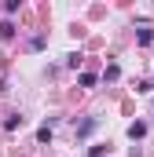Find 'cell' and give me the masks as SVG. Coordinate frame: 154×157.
Returning <instances> with one entry per match:
<instances>
[{
  "mask_svg": "<svg viewBox=\"0 0 154 157\" xmlns=\"http://www.w3.org/2000/svg\"><path fill=\"white\" fill-rule=\"evenodd\" d=\"M117 77H121V70H117L114 62H110V66H107V70H103V80H117Z\"/></svg>",
  "mask_w": 154,
  "mask_h": 157,
  "instance_id": "cell-7",
  "label": "cell"
},
{
  "mask_svg": "<svg viewBox=\"0 0 154 157\" xmlns=\"http://www.w3.org/2000/svg\"><path fill=\"white\" fill-rule=\"evenodd\" d=\"M95 73H81V77H77V84H81V88H95Z\"/></svg>",
  "mask_w": 154,
  "mask_h": 157,
  "instance_id": "cell-6",
  "label": "cell"
},
{
  "mask_svg": "<svg viewBox=\"0 0 154 157\" xmlns=\"http://www.w3.org/2000/svg\"><path fill=\"white\" fill-rule=\"evenodd\" d=\"M107 150H110V146H107V143H95V146H92V150H88V154H92V157H103V154H107Z\"/></svg>",
  "mask_w": 154,
  "mask_h": 157,
  "instance_id": "cell-9",
  "label": "cell"
},
{
  "mask_svg": "<svg viewBox=\"0 0 154 157\" xmlns=\"http://www.w3.org/2000/svg\"><path fill=\"white\" fill-rule=\"evenodd\" d=\"M37 143H51V124H40L37 128Z\"/></svg>",
  "mask_w": 154,
  "mask_h": 157,
  "instance_id": "cell-5",
  "label": "cell"
},
{
  "mask_svg": "<svg viewBox=\"0 0 154 157\" xmlns=\"http://www.w3.org/2000/svg\"><path fill=\"white\" fill-rule=\"evenodd\" d=\"M143 135H147V124L143 121H132L128 124V139H143Z\"/></svg>",
  "mask_w": 154,
  "mask_h": 157,
  "instance_id": "cell-3",
  "label": "cell"
},
{
  "mask_svg": "<svg viewBox=\"0 0 154 157\" xmlns=\"http://www.w3.org/2000/svg\"><path fill=\"white\" fill-rule=\"evenodd\" d=\"M95 124H99L95 117H84L81 124H77V135H81V139H84V135H92V132H95Z\"/></svg>",
  "mask_w": 154,
  "mask_h": 157,
  "instance_id": "cell-2",
  "label": "cell"
},
{
  "mask_svg": "<svg viewBox=\"0 0 154 157\" xmlns=\"http://www.w3.org/2000/svg\"><path fill=\"white\" fill-rule=\"evenodd\" d=\"M136 40H140V44H154V29H147V26L136 29Z\"/></svg>",
  "mask_w": 154,
  "mask_h": 157,
  "instance_id": "cell-4",
  "label": "cell"
},
{
  "mask_svg": "<svg viewBox=\"0 0 154 157\" xmlns=\"http://www.w3.org/2000/svg\"><path fill=\"white\" fill-rule=\"evenodd\" d=\"M22 124H26V117H22V113H7V117H4V132H18Z\"/></svg>",
  "mask_w": 154,
  "mask_h": 157,
  "instance_id": "cell-1",
  "label": "cell"
},
{
  "mask_svg": "<svg viewBox=\"0 0 154 157\" xmlns=\"http://www.w3.org/2000/svg\"><path fill=\"white\" fill-rule=\"evenodd\" d=\"M0 37L11 40V37H15V26H11V22H0Z\"/></svg>",
  "mask_w": 154,
  "mask_h": 157,
  "instance_id": "cell-8",
  "label": "cell"
}]
</instances>
